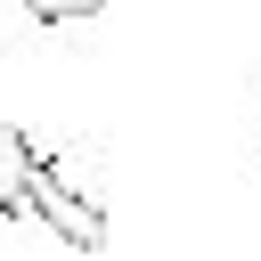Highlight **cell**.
Segmentation results:
<instances>
[{
	"label": "cell",
	"mask_w": 261,
	"mask_h": 261,
	"mask_svg": "<svg viewBox=\"0 0 261 261\" xmlns=\"http://www.w3.org/2000/svg\"><path fill=\"white\" fill-rule=\"evenodd\" d=\"M24 212L33 220H49L73 253H106V212H98V196H82L73 179H57L49 163L33 171V188H24Z\"/></svg>",
	"instance_id": "1"
},
{
	"label": "cell",
	"mask_w": 261,
	"mask_h": 261,
	"mask_svg": "<svg viewBox=\"0 0 261 261\" xmlns=\"http://www.w3.org/2000/svg\"><path fill=\"white\" fill-rule=\"evenodd\" d=\"M106 0H24V16H41V24H82V16H98Z\"/></svg>",
	"instance_id": "3"
},
{
	"label": "cell",
	"mask_w": 261,
	"mask_h": 261,
	"mask_svg": "<svg viewBox=\"0 0 261 261\" xmlns=\"http://www.w3.org/2000/svg\"><path fill=\"white\" fill-rule=\"evenodd\" d=\"M33 171H41V147H33L16 122H0V220H24V188H33Z\"/></svg>",
	"instance_id": "2"
}]
</instances>
